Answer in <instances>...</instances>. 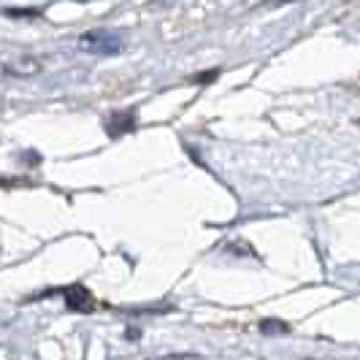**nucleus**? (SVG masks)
I'll return each mask as SVG.
<instances>
[{"label":"nucleus","mask_w":360,"mask_h":360,"mask_svg":"<svg viewBox=\"0 0 360 360\" xmlns=\"http://www.w3.org/2000/svg\"><path fill=\"white\" fill-rule=\"evenodd\" d=\"M79 49L90 54H117L122 52V38L111 30H90L79 36Z\"/></svg>","instance_id":"f257e3e1"},{"label":"nucleus","mask_w":360,"mask_h":360,"mask_svg":"<svg viewBox=\"0 0 360 360\" xmlns=\"http://www.w3.org/2000/svg\"><path fill=\"white\" fill-rule=\"evenodd\" d=\"M41 60L38 57H30V54H22L17 60H8L3 65V71L11 73V76H33V73H41Z\"/></svg>","instance_id":"f03ea898"},{"label":"nucleus","mask_w":360,"mask_h":360,"mask_svg":"<svg viewBox=\"0 0 360 360\" xmlns=\"http://www.w3.org/2000/svg\"><path fill=\"white\" fill-rule=\"evenodd\" d=\"M65 307L71 309V311H90V309H92L90 290L79 288V285L68 288V290H65Z\"/></svg>","instance_id":"7ed1b4c3"},{"label":"nucleus","mask_w":360,"mask_h":360,"mask_svg":"<svg viewBox=\"0 0 360 360\" xmlns=\"http://www.w3.org/2000/svg\"><path fill=\"white\" fill-rule=\"evenodd\" d=\"M108 136H114V139H117V136H122V133H130V130H133V127H136V114H133V111H117V114H111V117H108Z\"/></svg>","instance_id":"20e7f679"},{"label":"nucleus","mask_w":360,"mask_h":360,"mask_svg":"<svg viewBox=\"0 0 360 360\" xmlns=\"http://www.w3.org/2000/svg\"><path fill=\"white\" fill-rule=\"evenodd\" d=\"M263 333H269V330H279V333H288V325L279 323V320H263Z\"/></svg>","instance_id":"39448f33"},{"label":"nucleus","mask_w":360,"mask_h":360,"mask_svg":"<svg viewBox=\"0 0 360 360\" xmlns=\"http://www.w3.org/2000/svg\"><path fill=\"white\" fill-rule=\"evenodd\" d=\"M214 79H217V71H209V73H203V76H198L195 82H200V84H203V82H214Z\"/></svg>","instance_id":"423d86ee"},{"label":"nucleus","mask_w":360,"mask_h":360,"mask_svg":"<svg viewBox=\"0 0 360 360\" xmlns=\"http://www.w3.org/2000/svg\"><path fill=\"white\" fill-rule=\"evenodd\" d=\"M279 3H290V0H279Z\"/></svg>","instance_id":"0eeeda50"}]
</instances>
